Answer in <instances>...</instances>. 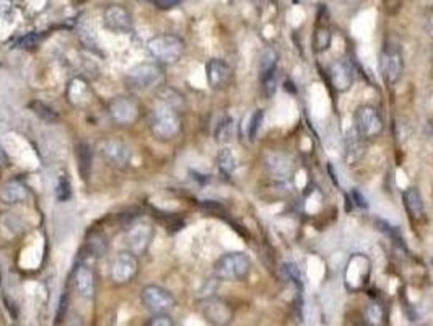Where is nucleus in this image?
<instances>
[{
  "label": "nucleus",
  "instance_id": "1",
  "mask_svg": "<svg viewBox=\"0 0 433 326\" xmlns=\"http://www.w3.org/2000/svg\"><path fill=\"white\" fill-rule=\"evenodd\" d=\"M253 263L245 251H230L222 255L213 265V274L217 279L227 282L246 281L251 274Z\"/></svg>",
  "mask_w": 433,
  "mask_h": 326
},
{
  "label": "nucleus",
  "instance_id": "2",
  "mask_svg": "<svg viewBox=\"0 0 433 326\" xmlns=\"http://www.w3.org/2000/svg\"><path fill=\"white\" fill-rule=\"evenodd\" d=\"M181 119L175 108L160 101L150 114V133L158 141H171L180 134Z\"/></svg>",
  "mask_w": 433,
  "mask_h": 326
},
{
  "label": "nucleus",
  "instance_id": "3",
  "mask_svg": "<svg viewBox=\"0 0 433 326\" xmlns=\"http://www.w3.org/2000/svg\"><path fill=\"white\" fill-rule=\"evenodd\" d=\"M150 56L161 66H173L181 59L186 49L183 39L176 34H160L147 44Z\"/></svg>",
  "mask_w": 433,
  "mask_h": 326
},
{
  "label": "nucleus",
  "instance_id": "4",
  "mask_svg": "<svg viewBox=\"0 0 433 326\" xmlns=\"http://www.w3.org/2000/svg\"><path fill=\"white\" fill-rule=\"evenodd\" d=\"M378 67L386 85H396L399 82L404 73V54L399 43L391 39L384 43L379 53Z\"/></svg>",
  "mask_w": 433,
  "mask_h": 326
},
{
  "label": "nucleus",
  "instance_id": "5",
  "mask_svg": "<svg viewBox=\"0 0 433 326\" xmlns=\"http://www.w3.org/2000/svg\"><path fill=\"white\" fill-rule=\"evenodd\" d=\"M354 129L363 141H375L383 134L384 123L373 105H360L354 113Z\"/></svg>",
  "mask_w": 433,
  "mask_h": 326
},
{
  "label": "nucleus",
  "instance_id": "6",
  "mask_svg": "<svg viewBox=\"0 0 433 326\" xmlns=\"http://www.w3.org/2000/svg\"><path fill=\"white\" fill-rule=\"evenodd\" d=\"M141 302L153 315H163L173 310L176 305V299L168 289L157 284H148L141 290Z\"/></svg>",
  "mask_w": 433,
  "mask_h": 326
},
{
  "label": "nucleus",
  "instance_id": "7",
  "mask_svg": "<svg viewBox=\"0 0 433 326\" xmlns=\"http://www.w3.org/2000/svg\"><path fill=\"white\" fill-rule=\"evenodd\" d=\"M126 80L131 88L147 91L163 83V71H161L158 64L146 62V64H138L134 68H131L127 72Z\"/></svg>",
  "mask_w": 433,
  "mask_h": 326
},
{
  "label": "nucleus",
  "instance_id": "8",
  "mask_svg": "<svg viewBox=\"0 0 433 326\" xmlns=\"http://www.w3.org/2000/svg\"><path fill=\"white\" fill-rule=\"evenodd\" d=\"M200 313L212 326H228L233 322L235 312L227 300L217 295H207L200 300Z\"/></svg>",
  "mask_w": 433,
  "mask_h": 326
},
{
  "label": "nucleus",
  "instance_id": "9",
  "mask_svg": "<svg viewBox=\"0 0 433 326\" xmlns=\"http://www.w3.org/2000/svg\"><path fill=\"white\" fill-rule=\"evenodd\" d=\"M138 274V256H136L132 251L126 250L116 255L113 260L111 268H109V277H111L113 284L116 285H126L132 282Z\"/></svg>",
  "mask_w": 433,
  "mask_h": 326
},
{
  "label": "nucleus",
  "instance_id": "10",
  "mask_svg": "<svg viewBox=\"0 0 433 326\" xmlns=\"http://www.w3.org/2000/svg\"><path fill=\"white\" fill-rule=\"evenodd\" d=\"M153 237H155V228L150 222L146 220L137 222V224L131 225L129 230H127L126 235L127 250L132 251L136 256L146 255L150 248V245L153 242Z\"/></svg>",
  "mask_w": 433,
  "mask_h": 326
},
{
  "label": "nucleus",
  "instance_id": "11",
  "mask_svg": "<svg viewBox=\"0 0 433 326\" xmlns=\"http://www.w3.org/2000/svg\"><path fill=\"white\" fill-rule=\"evenodd\" d=\"M109 116L116 124L129 126L134 124L138 118V103L132 96H116L109 101Z\"/></svg>",
  "mask_w": 433,
  "mask_h": 326
},
{
  "label": "nucleus",
  "instance_id": "12",
  "mask_svg": "<svg viewBox=\"0 0 433 326\" xmlns=\"http://www.w3.org/2000/svg\"><path fill=\"white\" fill-rule=\"evenodd\" d=\"M327 77L334 91H337V93H347L352 88V85H354L355 73L347 61L336 59L327 67Z\"/></svg>",
  "mask_w": 433,
  "mask_h": 326
},
{
  "label": "nucleus",
  "instance_id": "13",
  "mask_svg": "<svg viewBox=\"0 0 433 326\" xmlns=\"http://www.w3.org/2000/svg\"><path fill=\"white\" fill-rule=\"evenodd\" d=\"M205 78L212 90H225L232 85L233 68L227 61L213 57L205 64Z\"/></svg>",
  "mask_w": 433,
  "mask_h": 326
},
{
  "label": "nucleus",
  "instance_id": "14",
  "mask_svg": "<svg viewBox=\"0 0 433 326\" xmlns=\"http://www.w3.org/2000/svg\"><path fill=\"white\" fill-rule=\"evenodd\" d=\"M265 167L277 180H288L295 173V162L284 152H272L265 158Z\"/></svg>",
  "mask_w": 433,
  "mask_h": 326
},
{
  "label": "nucleus",
  "instance_id": "15",
  "mask_svg": "<svg viewBox=\"0 0 433 326\" xmlns=\"http://www.w3.org/2000/svg\"><path fill=\"white\" fill-rule=\"evenodd\" d=\"M73 284H75V290H77L82 299L85 300L93 299L96 290V276L95 271L91 270L90 266L86 265L77 266V270H75L73 274Z\"/></svg>",
  "mask_w": 433,
  "mask_h": 326
},
{
  "label": "nucleus",
  "instance_id": "16",
  "mask_svg": "<svg viewBox=\"0 0 433 326\" xmlns=\"http://www.w3.org/2000/svg\"><path fill=\"white\" fill-rule=\"evenodd\" d=\"M101 156L116 167H126L131 160V148L118 139H108L100 147Z\"/></svg>",
  "mask_w": 433,
  "mask_h": 326
},
{
  "label": "nucleus",
  "instance_id": "17",
  "mask_svg": "<svg viewBox=\"0 0 433 326\" xmlns=\"http://www.w3.org/2000/svg\"><path fill=\"white\" fill-rule=\"evenodd\" d=\"M30 198V190L20 180H7L0 185V201L4 204H20Z\"/></svg>",
  "mask_w": 433,
  "mask_h": 326
},
{
  "label": "nucleus",
  "instance_id": "18",
  "mask_svg": "<svg viewBox=\"0 0 433 326\" xmlns=\"http://www.w3.org/2000/svg\"><path fill=\"white\" fill-rule=\"evenodd\" d=\"M105 23L109 30L116 33H127L132 28L129 11L123 5H109L105 10Z\"/></svg>",
  "mask_w": 433,
  "mask_h": 326
},
{
  "label": "nucleus",
  "instance_id": "19",
  "mask_svg": "<svg viewBox=\"0 0 433 326\" xmlns=\"http://www.w3.org/2000/svg\"><path fill=\"white\" fill-rule=\"evenodd\" d=\"M402 201H404V208H406L407 214L411 215L414 220L420 222L425 219L424 198L417 188H407V190L402 193Z\"/></svg>",
  "mask_w": 433,
  "mask_h": 326
},
{
  "label": "nucleus",
  "instance_id": "20",
  "mask_svg": "<svg viewBox=\"0 0 433 326\" xmlns=\"http://www.w3.org/2000/svg\"><path fill=\"white\" fill-rule=\"evenodd\" d=\"M320 19V16H317ZM332 44V30L327 21L317 20V25H315L313 31V51L316 54H322L331 48Z\"/></svg>",
  "mask_w": 433,
  "mask_h": 326
},
{
  "label": "nucleus",
  "instance_id": "21",
  "mask_svg": "<svg viewBox=\"0 0 433 326\" xmlns=\"http://www.w3.org/2000/svg\"><path fill=\"white\" fill-rule=\"evenodd\" d=\"M363 142L365 141L357 134V131L354 128H352L347 136H345V158H347L349 165L357 163L363 157V153H365Z\"/></svg>",
  "mask_w": 433,
  "mask_h": 326
},
{
  "label": "nucleus",
  "instance_id": "22",
  "mask_svg": "<svg viewBox=\"0 0 433 326\" xmlns=\"http://www.w3.org/2000/svg\"><path fill=\"white\" fill-rule=\"evenodd\" d=\"M67 96H68V101H71L73 106H82L90 96L88 83H86L82 78H73L72 82L68 83Z\"/></svg>",
  "mask_w": 433,
  "mask_h": 326
},
{
  "label": "nucleus",
  "instance_id": "23",
  "mask_svg": "<svg viewBox=\"0 0 433 326\" xmlns=\"http://www.w3.org/2000/svg\"><path fill=\"white\" fill-rule=\"evenodd\" d=\"M75 157H77V163H78V170L82 178L86 181L91 173V158H93V153H91V147L88 144H78L75 147Z\"/></svg>",
  "mask_w": 433,
  "mask_h": 326
},
{
  "label": "nucleus",
  "instance_id": "24",
  "mask_svg": "<svg viewBox=\"0 0 433 326\" xmlns=\"http://www.w3.org/2000/svg\"><path fill=\"white\" fill-rule=\"evenodd\" d=\"M363 318H365L368 326H383L386 318L383 304H381V302H370V304L367 305L365 312H363Z\"/></svg>",
  "mask_w": 433,
  "mask_h": 326
},
{
  "label": "nucleus",
  "instance_id": "25",
  "mask_svg": "<svg viewBox=\"0 0 433 326\" xmlns=\"http://www.w3.org/2000/svg\"><path fill=\"white\" fill-rule=\"evenodd\" d=\"M217 163H218V170L220 173L225 176H232L236 170V158L233 156V152L230 148H222L218 152L217 157Z\"/></svg>",
  "mask_w": 433,
  "mask_h": 326
},
{
  "label": "nucleus",
  "instance_id": "26",
  "mask_svg": "<svg viewBox=\"0 0 433 326\" xmlns=\"http://www.w3.org/2000/svg\"><path fill=\"white\" fill-rule=\"evenodd\" d=\"M277 64H279V56L272 48H268L261 56V78L275 73Z\"/></svg>",
  "mask_w": 433,
  "mask_h": 326
},
{
  "label": "nucleus",
  "instance_id": "27",
  "mask_svg": "<svg viewBox=\"0 0 433 326\" xmlns=\"http://www.w3.org/2000/svg\"><path fill=\"white\" fill-rule=\"evenodd\" d=\"M263 121H264V110H256L251 114L250 123H248V139L250 141L256 139L259 129H261Z\"/></svg>",
  "mask_w": 433,
  "mask_h": 326
},
{
  "label": "nucleus",
  "instance_id": "28",
  "mask_svg": "<svg viewBox=\"0 0 433 326\" xmlns=\"http://www.w3.org/2000/svg\"><path fill=\"white\" fill-rule=\"evenodd\" d=\"M217 141L220 142V144H227V142L232 141L233 137V121L230 118L225 119L220 124H218L217 128Z\"/></svg>",
  "mask_w": 433,
  "mask_h": 326
},
{
  "label": "nucleus",
  "instance_id": "29",
  "mask_svg": "<svg viewBox=\"0 0 433 326\" xmlns=\"http://www.w3.org/2000/svg\"><path fill=\"white\" fill-rule=\"evenodd\" d=\"M263 83V91L268 98H272L274 93L277 91V83H279V73H270V76L261 78Z\"/></svg>",
  "mask_w": 433,
  "mask_h": 326
},
{
  "label": "nucleus",
  "instance_id": "30",
  "mask_svg": "<svg viewBox=\"0 0 433 326\" xmlns=\"http://www.w3.org/2000/svg\"><path fill=\"white\" fill-rule=\"evenodd\" d=\"M88 245H90L91 253H95V256H101L103 253H106V250H108L106 240H105V237H101V235L91 237Z\"/></svg>",
  "mask_w": 433,
  "mask_h": 326
},
{
  "label": "nucleus",
  "instance_id": "31",
  "mask_svg": "<svg viewBox=\"0 0 433 326\" xmlns=\"http://www.w3.org/2000/svg\"><path fill=\"white\" fill-rule=\"evenodd\" d=\"M57 198L59 201H67L71 198V185H68V178L66 175H62L57 183Z\"/></svg>",
  "mask_w": 433,
  "mask_h": 326
},
{
  "label": "nucleus",
  "instance_id": "32",
  "mask_svg": "<svg viewBox=\"0 0 433 326\" xmlns=\"http://www.w3.org/2000/svg\"><path fill=\"white\" fill-rule=\"evenodd\" d=\"M146 326H175V322H173L168 313H163V315H153Z\"/></svg>",
  "mask_w": 433,
  "mask_h": 326
},
{
  "label": "nucleus",
  "instance_id": "33",
  "mask_svg": "<svg viewBox=\"0 0 433 326\" xmlns=\"http://www.w3.org/2000/svg\"><path fill=\"white\" fill-rule=\"evenodd\" d=\"M152 2L161 10H170V9L178 7V5H180L183 0H152Z\"/></svg>",
  "mask_w": 433,
  "mask_h": 326
},
{
  "label": "nucleus",
  "instance_id": "34",
  "mask_svg": "<svg viewBox=\"0 0 433 326\" xmlns=\"http://www.w3.org/2000/svg\"><path fill=\"white\" fill-rule=\"evenodd\" d=\"M425 33H427V36H429L432 39V41H433V14L427 16V20H425Z\"/></svg>",
  "mask_w": 433,
  "mask_h": 326
},
{
  "label": "nucleus",
  "instance_id": "35",
  "mask_svg": "<svg viewBox=\"0 0 433 326\" xmlns=\"http://www.w3.org/2000/svg\"><path fill=\"white\" fill-rule=\"evenodd\" d=\"M430 59H432V62H433V46H432V49H430Z\"/></svg>",
  "mask_w": 433,
  "mask_h": 326
},
{
  "label": "nucleus",
  "instance_id": "36",
  "mask_svg": "<svg viewBox=\"0 0 433 326\" xmlns=\"http://www.w3.org/2000/svg\"><path fill=\"white\" fill-rule=\"evenodd\" d=\"M432 199H433V193H432Z\"/></svg>",
  "mask_w": 433,
  "mask_h": 326
}]
</instances>
